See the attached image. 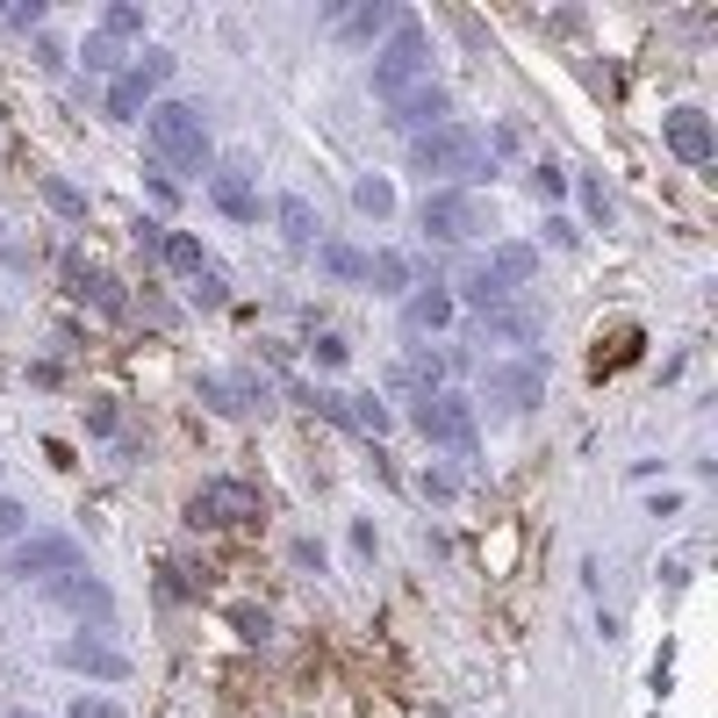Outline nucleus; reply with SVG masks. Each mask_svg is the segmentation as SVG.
<instances>
[{"label": "nucleus", "instance_id": "nucleus-1", "mask_svg": "<svg viewBox=\"0 0 718 718\" xmlns=\"http://www.w3.org/2000/svg\"><path fill=\"white\" fill-rule=\"evenodd\" d=\"M144 144L158 152V166H172V172H202V166H208V122H202V108H188V101H158L152 116H144Z\"/></svg>", "mask_w": 718, "mask_h": 718}, {"label": "nucleus", "instance_id": "nucleus-2", "mask_svg": "<svg viewBox=\"0 0 718 718\" xmlns=\"http://www.w3.org/2000/svg\"><path fill=\"white\" fill-rule=\"evenodd\" d=\"M481 158H489V144L475 137V130H460V122H439V130H424V137H410V166L439 172V180H475Z\"/></svg>", "mask_w": 718, "mask_h": 718}, {"label": "nucleus", "instance_id": "nucleus-3", "mask_svg": "<svg viewBox=\"0 0 718 718\" xmlns=\"http://www.w3.org/2000/svg\"><path fill=\"white\" fill-rule=\"evenodd\" d=\"M431 80V44H424V29L417 22H395V36H388V51L374 58V94H410V86H424Z\"/></svg>", "mask_w": 718, "mask_h": 718}, {"label": "nucleus", "instance_id": "nucleus-4", "mask_svg": "<svg viewBox=\"0 0 718 718\" xmlns=\"http://www.w3.org/2000/svg\"><path fill=\"white\" fill-rule=\"evenodd\" d=\"M424 230L439 244H467L475 230H489V202L467 188H445V194H424Z\"/></svg>", "mask_w": 718, "mask_h": 718}, {"label": "nucleus", "instance_id": "nucleus-5", "mask_svg": "<svg viewBox=\"0 0 718 718\" xmlns=\"http://www.w3.org/2000/svg\"><path fill=\"white\" fill-rule=\"evenodd\" d=\"M188 517H194V525H252V517H259V489H252V481H202L194 503H188Z\"/></svg>", "mask_w": 718, "mask_h": 718}, {"label": "nucleus", "instance_id": "nucleus-6", "mask_svg": "<svg viewBox=\"0 0 718 718\" xmlns=\"http://www.w3.org/2000/svg\"><path fill=\"white\" fill-rule=\"evenodd\" d=\"M417 431H424L431 445H475V403H467V395H424V403H417Z\"/></svg>", "mask_w": 718, "mask_h": 718}, {"label": "nucleus", "instance_id": "nucleus-7", "mask_svg": "<svg viewBox=\"0 0 718 718\" xmlns=\"http://www.w3.org/2000/svg\"><path fill=\"white\" fill-rule=\"evenodd\" d=\"M72 567H80V539H65V531H36V539H22L15 553H8V575H72Z\"/></svg>", "mask_w": 718, "mask_h": 718}, {"label": "nucleus", "instance_id": "nucleus-8", "mask_svg": "<svg viewBox=\"0 0 718 718\" xmlns=\"http://www.w3.org/2000/svg\"><path fill=\"white\" fill-rule=\"evenodd\" d=\"M166 80H172V58H166V51H144L130 72H116V86H108V116H122V122H130V116H137V108L152 101V94H158Z\"/></svg>", "mask_w": 718, "mask_h": 718}, {"label": "nucleus", "instance_id": "nucleus-9", "mask_svg": "<svg viewBox=\"0 0 718 718\" xmlns=\"http://www.w3.org/2000/svg\"><path fill=\"white\" fill-rule=\"evenodd\" d=\"M51 603H65L72 618H94V625H108L116 618V597H108V582H94V575H51Z\"/></svg>", "mask_w": 718, "mask_h": 718}, {"label": "nucleus", "instance_id": "nucleus-10", "mask_svg": "<svg viewBox=\"0 0 718 718\" xmlns=\"http://www.w3.org/2000/svg\"><path fill=\"white\" fill-rule=\"evenodd\" d=\"M395 130H410V137H424V130H439V122H445V86L439 80H424V86H410V94H395Z\"/></svg>", "mask_w": 718, "mask_h": 718}, {"label": "nucleus", "instance_id": "nucleus-11", "mask_svg": "<svg viewBox=\"0 0 718 718\" xmlns=\"http://www.w3.org/2000/svg\"><path fill=\"white\" fill-rule=\"evenodd\" d=\"M58 661H65L72 675H101V683H122V675H130V654H116L108 639H65Z\"/></svg>", "mask_w": 718, "mask_h": 718}, {"label": "nucleus", "instance_id": "nucleus-12", "mask_svg": "<svg viewBox=\"0 0 718 718\" xmlns=\"http://www.w3.org/2000/svg\"><path fill=\"white\" fill-rule=\"evenodd\" d=\"M668 152H675V158H690V166H711V152H718L711 122H704L697 108H675V116H668Z\"/></svg>", "mask_w": 718, "mask_h": 718}, {"label": "nucleus", "instance_id": "nucleus-13", "mask_svg": "<svg viewBox=\"0 0 718 718\" xmlns=\"http://www.w3.org/2000/svg\"><path fill=\"white\" fill-rule=\"evenodd\" d=\"M539 395H547V374H539V367H496V374H489V403H503V410H531V403H539Z\"/></svg>", "mask_w": 718, "mask_h": 718}, {"label": "nucleus", "instance_id": "nucleus-14", "mask_svg": "<svg viewBox=\"0 0 718 718\" xmlns=\"http://www.w3.org/2000/svg\"><path fill=\"white\" fill-rule=\"evenodd\" d=\"M208 202H216L223 216H238V223L259 216V188L244 180V172H208Z\"/></svg>", "mask_w": 718, "mask_h": 718}, {"label": "nucleus", "instance_id": "nucleus-15", "mask_svg": "<svg viewBox=\"0 0 718 718\" xmlns=\"http://www.w3.org/2000/svg\"><path fill=\"white\" fill-rule=\"evenodd\" d=\"M388 8H381V0H367V8H331V29H338V36H352V44H367V36H381V29H388Z\"/></svg>", "mask_w": 718, "mask_h": 718}, {"label": "nucleus", "instance_id": "nucleus-16", "mask_svg": "<svg viewBox=\"0 0 718 718\" xmlns=\"http://www.w3.org/2000/svg\"><path fill=\"white\" fill-rule=\"evenodd\" d=\"M460 295H467V302L481 309V316H489V309H503V302H511V288H503V280L489 274V259H475V266H460Z\"/></svg>", "mask_w": 718, "mask_h": 718}, {"label": "nucleus", "instance_id": "nucleus-17", "mask_svg": "<svg viewBox=\"0 0 718 718\" xmlns=\"http://www.w3.org/2000/svg\"><path fill=\"white\" fill-rule=\"evenodd\" d=\"M65 280H72V295H86L94 309H108V316H122V288H116L108 274H94V266H80V259H72V266H65Z\"/></svg>", "mask_w": 718, "mask_h": 718}, {"label": "nucleus", "instance_id": "nucleus-18", "mask_svg": "<svg viewBox=\"0 0 718 718\" xmlns=\"http://www.w3.org/2000/svg\"><path fill=\"white\" fill-rule=\"evenodd\" d=\"M489 274H496L503 288H525V280L539 274V252H531V244H496V252H489Z\"/></svg>", "mask_w": 718, "mask_h": 718}, {"label": "nucleus", "instance_id": "nucleus-19", "mask_svg": "<svg viewBox=\"0 0 718 718\" xmlns=\"http://www.w3.org/2000/svg\"><path fill=\"white\" fill-rule=\"evenodd\" d=\"M316 230H324L316 208H309L302 194H280V238H288V244H316Z\"/></svg>", "mask_w": 718, "mask_h": 718}, {"label": "nucleus", "instance_id": "nucleus-20", "mask_svg": "<svg viewBox=\"0 0 718 718\" xmlns=\"http://www.w3.org/2000/svg\"><path fill=\"white\" fill-rule=\"evenodd\" d=\"M481 324H489V338H511V345H531L539 338V316H525V309H489V316H481Z\"/></svg>", "mask_w": 718, "mask_h": 718}, {"label": "nucleus", "instance_id": "nucleus-21", "mask_svg": "<svg viewBox=\"0 0 718 718\" xmlns=\"http://www.w3.org/2000/svg\"><path fill=\"white\" fill-rule=\"evenodd\" d=\"M403 316H410V331H439L445 316H453V295H445V288H424V295H410V309H403Z\"/></svg>", "mask_w": 718, "mask_h": 718}, {"label": "nucleus", "instance_id": "nucleus-22", "mask_svg": "<svg viewBox=\"0 0 718 718\" xmlns=\"http://www.w3.org/2000/svg\"><path fill=\"white\" fill-rule=\"evenodd\" d=\"M158 252H166L172 274H208V266H202V244H194L188 230H166V238H158Z\"/></svg>", "mask_w": 718, "mask_h": 718}, {"label": "nucleus", "instance_id": "nucleus-23", "mask_svg": "<svg viewBox=\"0 0 718 718\" xmlns=\"http://www.w3.org/2000/svg\"><path fill=\"white\" fill-rule=\"evenodd\" d=\"M316 259H324V266H331V274H338V280H367V252H352V244H316Z\"/></svg>", "mask_w": 718, "mask_h": 718}, {"label": "nucleus", "instance_id": "nucleus-24", "mask_svg": "<svg viewBox=\"0 0 718 718\" xmlns=\"http://www.w3.org/2000/svg\"><path fill=\"white\" fill-rule=\"evenodd\" d=\"M410 274H417V266L403 252H374V259H367V280H381V288H410Z\"/></svg>", "mask_w": 718, "mask_h": 718}, {"label": "nucleus", "instance_id": "nucleus-25", "mask_svg": "<svg viewBox=\"0 0 718 718\" xmlns=\"http://www.w3.org/2000/svg\"><path fill=\"white\" fill-rule=\"evenodd\" d=\"M345 424H352V431H374V439H381V431H388V410H381L374 395H345Z\"/></svg>", "mask_w": 718, "mask_h": 718}, {"label": "nucleus", "instance_id": "nucleus-26", "mask_svg": "<svg viewBox=\"0 0 718 718\" xmlns=\"http://www.w3.org/2000/svg\"><path fill=\"white\" fill-rule=\"evenodd\" d=\"M352 202L367 208V216H395V188H388V180H359Z\"/></svg>", "mask_w": 718, "mask_h": 718}, {"label": "nucleus", "instance_id": "nucleus-27", "mask_svg": "<svg viewBox=\"0 0 718 718\" xmlns=\"http://www.w3.org/2000/svg\"><path fill=\"white\" fill-rule=\"evenodd\" d=\"M80 58H86V72H116V65H122L108 36H86V51H80Z\"/></svg>", "mask_w": 718, "mask_h": 718}, {"label": "nucleus", "instance_id": "nucleus-28", "mask_svg": "<svg viewBox=\"0 0 718 718\" xmlns=\"http://www.w3.org/2000/svg\"><path fill=\"white\" fill-rule=\"evenodd\" d=\"M22 525H29V511L15 496H0V539H22Z\"/></svg>", "mask_w": 718, "mask_h": 718}, {"label": "nucleus", "instance_id": "nucleus-29", "mask_svg": "<svg viewBox=\"0 0 718 718\" xmlns=\"http://www.w3.org/2000/svg\"><path fill=\"white\" fill-rule=\"evenodd\" d=\"M44 194H51V208H65V216H86V202L65 188V180H44Z\"/></svg>", "mask_w": 718, "mask_h": 718}, {"label": "nucleus", "instance_id": "nucleus-30", "mask_svg": "<svg viewBox=\"0 0 718 718\" xmlns=\"http://www.w3.org/2000/svg\"><path fill=\"white\" fill-rule=\"evenodd\" d=\"M137 29H144L137 8H108V36H137Z\"/></svg>", "mask_w": 718, "mask_h": 718}, {"label": "nucleus", "instance_id": "nucleus-31", "mask_svg": "<svg viewBox=\"0 0 718 718\" xmlns=\"http://www.w3.org/2000/svg\"><path fill=\"white\" fill-rule=\"evenodd\" d=\"M72 718H122V704H108V697H80V704H72Z\"/></svg>", "mask_w": 718, "mask_h": 718}, {"label": "nucleus", "instance_id": "nucleus-32", "mask_svg": "<svg viewBox=\"0 0 718 718\" xmlns=\"http://www.w3.org/2000/svg\"><path fill=\"white\" fill-rule=\"evenodd\" d=\"M194 302L216 309V302H223V280H216V274H194Z\"/></svg>", "mask_w": 718, "mask_h": 718}, {"label": "nucleus", "instance_id": "nucleus-33", "mask_svg": "<svg viewBox=\"0 0 718 718\" xmlns=\"http://www.w3.org/2000/svg\"><path fill=\"white\" fill-rule=\"evenodd\" d=\"M238 633H244V639H266L274 625H266V611H238Z\"/></svg>", "mask_w": 718, "mask_h": 718}, {"label": "nucleus", "instance_id": "nucleus-34", "mask_svg": "<svg viewBox=\"0 0 718 718\" xmlns=\"http://www.w3.org/2000/svg\"><path fill=\"white\" fill-rule=\"evenodd\" d=\"M531 180H539V194H561V188H567V172H561V166H539Z\"/></svg>", "mask_w": 718, "mask_h": 718}]
</instances>
